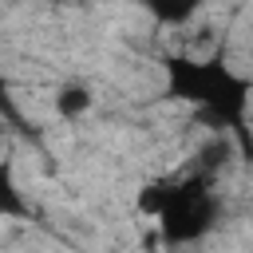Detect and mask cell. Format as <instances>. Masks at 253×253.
Segmentation results:
<instances>
[{
	"label": "cell",
	"instance_id": "cell-1",
	"mask_svg": "<svg viewBox=\"0 0 253 253\" xmlns=\"http://www.w3.org/2000/svg\"><path fill=\"white\" fill-rule=\"evenodd\" d=\"M166 95L194 107L213 130L229 134L241 150V158L253 162V126H249V107H253V83L233 71L221 55L194 59V55H166Z\"/></svg>",
	"mask_w": 253,
	"mask_h": 253
},
{
	"label": "cell",
	"instance_id": "cell-2",
	"mask_svg": "<svg viewBox=\"0 0 253 253\" xmlns=\"http://www.w3.org/2000/svg\"><path fill=\"white\" fill-rule=\"evenodd\" d=\"M138 210L158 221V233L166 245H198L206 233H213L221 202L210 174H186V178H158L138 190Z\"/></svg>",
	"mask_w": 253,
	"mask_h": 253
},
{
	"label": "cell",
	"instance_id": "cell-4",
	"mask_svg": "<svg viewBox=\"0 0 253 253\" xmlns=\"http://www.w3.org/2000/svg\"><path fill=\"white\" fill-rule=\"evenodd\" d=\"M87 107H91V91H87V87H79V83H63V87L55 91V111H59L63 119H79Z\"/></svg>",
	"mask_w": 253,
	"mask_h": 253
},
{
	"label": "cell",
	"instance_id": "cell-3",
	"mask_svg": "<svg viewBox=\"0 0 253 253\" xmlns=\"http://www.w3.org/2000/svg\"><path fill=\"white\" fill-rule=\"evenodd\" d=\"M28 213V202L12 178V166H0V217H24Z\"/></svg>",
	"mask_w": 253,
	"mask_h": 253
},
{
	"label": "cell",
	"instance_id": "cell-5",
	"mask_svg": "<svg viewBox=\"0 0 253 253\" xmlns=\"http://www.w3.org/2000/svg\"><path fill=\"white\" fill-rule=\"evenodd\" d=\"M0 119H4V123H20L16 103H12V83H8V75H4V71H0Z\"/></svg>",
	"mask_w": 253,
	"mask_h": 253
},
{
	"label": "cell",
	"instance_id": "cell-6",
	"mask_svg": "<svg viewBox=\"0 0 253 253\" xmlns=\"http://www.w3.org/2000/svg\"><path fill=\"white\" fill-rule=\"evenodd\" d=\"M0 130H4V119H0Z\"/></svg>",
	"mask_w": 253,
	"mask_h": 253
}]
</instances>
